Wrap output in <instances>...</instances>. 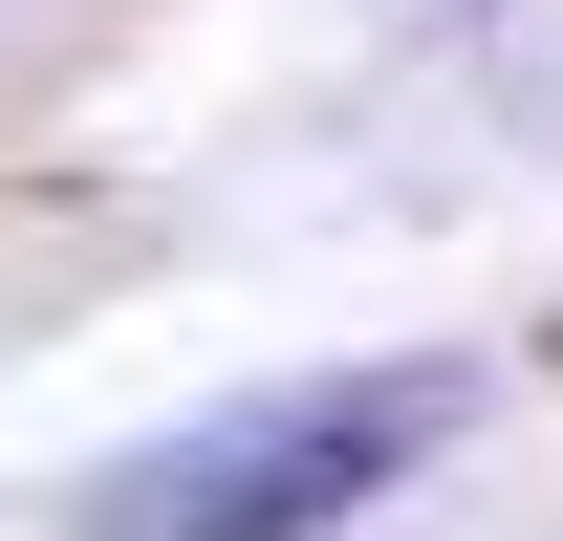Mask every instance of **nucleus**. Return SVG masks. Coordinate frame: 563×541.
<instances>
[{
  "instance_id": "1",
  "label": "nucleus",
  "mask_w": 563,
  "mask_h": 541,
  "mask_svg": "<svg viewBox=\"0 0 563 541\" xmlns=\"http://www.w3.org/2000/svg\"><path fill=\"white\" fill-rule=\"evenodd\" d=\"M455 411H477L455 368H303V390H239V411H196V433L109 455L87 541H325V520H368Z\"/></svg>"
}]
</instances>
